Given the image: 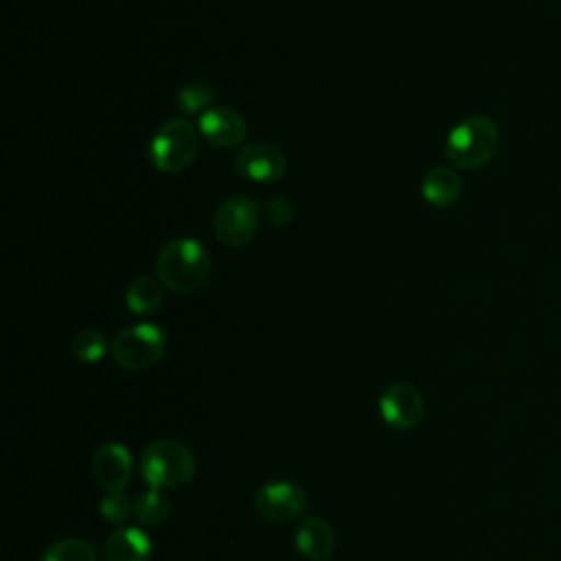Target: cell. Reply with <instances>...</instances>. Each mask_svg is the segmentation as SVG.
I'll return each instance as SVG.
<instances>
[{
    "label": "cell",
    "instance_id": "obj_1",
    "mask_svg": "<svg viewBox=\"0 0 561 561\" xmlns=\"http://www.w3.org/2000/svg\"><path fill=\"white\" fill-rule=\"evenodd\" d=\"M213 261L206 248L191 237L171 239L156 259L158 280L175 294L197 291L210 276Z\"/></svg>",
    "mask_w": 561,
    "mask_h": 561
},
{
    "label": "cell",
    "instance_id": "obj_2",
    "mask_svg": "<svg viewBox=\"0 0 561 561\" xmlns=\"http://www.w3.org/2000/svg\"><path fill=\"white\" fill-rule=\"evenodd\" d=\"M500 127L491 116L473 114L454 125L445 140V156L456 169H480L497 153Z\"/></svg>",
    "mask_w": 561,
    "mask_h": 561
},
{
    "label": "cell",
    "instance_id": "obj_3",
    "mask_svg": "<svg viewBox=\"0 0 561 561\" xmlns=\"http://www.w3.org/2000/svg\"><path fill=\"white\" fill-rule=\"evenodd\" d=\"M140 473L151 489H175L195 476V456L184 443L160 438L142 449Z\"/></svg>",
    "mask_w": 561,
    "mask_h": 561
},
{
    "label": "cell",
    "instance_id": "obj_4",
    "mask_svg": "<svg viewBox=\"0 0 561 561\" xmlns=\"http://www.w3.org/2000/svg\"><path fill=\"white\" fill-rule=\"evenodd\" d=\"M197 145V129L184 118H171L156 129L149 142L151 164L162 173H178L193 162Z\"/></svg>",
    "mask_w": 561,
    "mask_h": 561
},
{
    "label": "cell",
    "instance_id": "obj_5",
    "mask_svg": "<svg viewBox=\"0 0 561 561\" xmlns=\"http://www.w3.org/2000/svg\"><path fill=\"white\" fill-rule=\"evenodd\" d=\"M167 346L164 331L153 322L121 329L112 342V355L125 370H147L160 362Z\"/></svg>",
    "mask_w": 561,
    "mask_h": 561
},
{
    "label": "cell",
    "instance_id": "obj_6",
    "mask_svg": "<svg viewBox=\"0 0 561 561\" xmlns=\"http://www.w3.org/2000/svg\"><path fill=\"white\" fill-rule=\"evenodd\" d=\"M261 206L248 195L226 197L213 219L215 237L228 248L245 245L259 230Z\"/></svg>",
    "mask_w": 561,
    "mask_h": 561
},
{
    "label": "cell",
    "instance_id": "obj_7",
    "mask_svg": "<svg viewBox=\"0 0 561 561\" xmlns=\"http://www.w3.org/2000/svg\"><path fill=\"white\" fill-rule=\"evenodd\" d=\"M254 508L263 519L274 524H285L305 513L307 493L302 486L287 480L267 482L256 491Z\"/></svg>",
    "mask_w": 561,
    "mask_h": 561
},
{
    "label": "cell",
    "instance_id": "obj_8",
    "mask_svg": "<svg viewBox=\"0 0 561 561\" xmlns=\"http://www.w3.org/2000/svg\"><path fill=\"white\" fill-rule=\"evenodd\" d=\"M234 169L252 182H276L287 169V158L272 142H248L234 156Z\"/></svg>",
    "mask_w": 561,
    "mask_h": 561
},
{
    "label": "cell",
    "instance_id": "obj_9",
    "mask_svg": "<svg viewBox=\"0 0 561 561\" xmlns=\"http://www.w3.org/2000/svg\"><path fill=\"white\" fill-rule=\"evenodd\" d=\"M379 412L388 425L397 430H412L421 423L425 412L423 394L412 383H390L379 397Z\"/></svg>",
    "mask_w": 561,
    "mask_h": 561
},
{
    "label": "cell",
    "instance_id": "obj_10",
    "mask_svg": "<svg viewBox=\"0 0 561 561\" xmlns=\"http://www.w3.org/2000/svg\"><path fill=\"white\" fill-rule=\"evenodd\" d=\"M96 484L105 491H123L131 478V454L121 443H103L90 460Z\"/></svg>",
    "mask_w": 561,
    "mask_h": 561
},
{
    "label": "cell",
    "instance_id": "obj_11",
    "mask_svg": "<svg viewBox=\"0 0 561 561\" xmlns=\"http://www.w3.org/2000/svg\"><path fill=\"white\" fill-rule=\"evenodd\" d=\"M197 131L215 147H237L245 138V121L232 107L215 105L199 114Z\"/></svg>",
    "mask_w": 561,
    "mask_h": 561
},
{
    "label": "cell",
    "instance_id": "obj_12",
    "mask_svg": "<svg viewBox=\"0 0 561 561\" xmlns=\"http://www.w3.org/2000/svg\"><path fill=\"white\" fill-rule=\"evenodd\" d=\"M105 561H149L151 559V541L147 533L134 526L116 528L103 546Z\"/></svg>",
    "mask_w": 561,
    "mask_h": 561
},
{
    "label": "cell",
    "instance_id": "obj_13",
    "mask_svg": "<svg viewBox=\"0 0 561 561\" xmlns=\"http://www.w3.org/2000/svg\"><path fill=\"white\" fill-rule=\"evenodd\" d=\"M296 548L311 561H324L335 550V533L322 517H307L296 530Z\"/></svg>",
    "mask_w": 561,
    "mask_h": 561
},
{
    "label": "cell",
    "instance_id": "obj_14",
    "mask_svg": "<svg viewBox=\"0 0 561 561\" xmlns=\"http://www.w3.org/2000/svg\"><path fill=\"white\" fill-rule=\"evenodd\" d=\"M460 175L451 167H432L421 182V195L432 208H449L460 197Z\"/></svg>",
    "mask_w": 561,
    "mask_h": 561
},
{
    "label": "cell",
    "instance_id": "obj_15",
    "mask_svg": "<svg viewBox=\"0 0 561 561\" xmlns=\"http://www.w3.org/2000/svg\"><path fill=\"white\" fill-rule=\"evenodd\" d=\"M162 283L151 276L136 278L125 291V305L136 316H149L162 305Z\"/></svg>",
    "mask_w": 561,
    "mask_h": 561
},
{
    "label": "cell",
    "instance_id": "obj_16",
    "mask_svg": "<svg viewBox=\"0 0 561 561\" xmlns=\"http://www.w3.org/2000/svg\"><path fill=\"white\" fill-rule=\"evenodd\" d=\"M171 513V502L162 489H145L134 497V515L145 526H160Z\"/></svg>",
    "mask_w": 561,
    "mask_h": 561
},
{
    "label": "cell",
    "instance_id": "obj_17",
    "mask_svg": "<svg viewBox=\"0 0 561 561\" xmlns=\"http://www.w3.org/2000/svg\"><path fill=\"white\" fill-rule=\"evenodd\" d=\"M70 353L79 362L94 364L107 353V337L99 329H81L70 340Z\"/></svg>",
    "mask_w": 561,
    "mask_h": 561
},
{
    "label": "cell",
    "instance_id": "obj_18",
    "mask_svg": "<svg viewBox=\"0 0 561 561\" xmlns=\"http://www.w3.org/2000/svg\"><path fill=\"white\" fill-rule=\"evenodd\" d=\"M39 561H96L94 548L77 537H66L50 543Z\"/></svg>",
    "mask_w": 561,
    "mask_h": 561
},
{
    "label": "cell",
    "instance_id": "obj_19",
    "mask_svg": "<svg viewBox=\"0 0 561 561\" xmlns=\"http://www.w3.org/2000/svg\"><path fill=\"white\" fill-rule=\"evenodd\" d=\"M213 99H215V90L210 85H206V83L195 81V83H186L178 92V107L184 114H197V112L202 114L204 110L210 107Z\"/></svg>",
    "mask_w": 561,
    "mask_h": 561
},
{
    "label": "cell",
    "instance_id": "obj_20",
    "mask_svg": "<svg viewBox=\"0 0 561 561\" xmlns=\"http://www.w3.org/2000/svg\"><path fill=\"white\" fill-rule=\"evenodd\" d=\"M99 513L110 524H123L134 515V500L125 491H107L99 502Z\"/></svg>",
    "mask_w": 561,
    "mask_h": 561
},
{
    "label": "cell",
    "instance_id": "obj_21",
    "mask_svg": "<svg viewBox=\"0 0 561 561\" xmlns=\"http://www.w3.org/2000/svg\"><path fill=\"white\" fill-rule=\"evenodd\" d=\"M263 217L272 226H285L294 217V208L285 197H270L263 204Z\"/></svg>",
    "mask_w": 561,
    "mask_h": 561
}]
</instances>
